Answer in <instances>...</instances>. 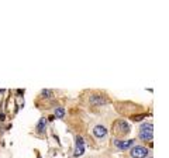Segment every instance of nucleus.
Here are the masks:
<instances>
[{"label":"nucleus","mask_w":169,"mask_h":158,"mask_svg":"<svg viewBox=\"0 0 169 158\" xmlns=\"http://www.w3.org/2000/svg\"><path fill=\"white\" fill-rule=\"evenodd\" d=\"M89 102H90V105H93V106H104V105H107L109 99L104 95L95 93V95H92L90 97H89Z\"/></svg>","instance_id":"nucleus-1"},{"label":"nucleus","mask_w":169,"mask_h":158,"mask_svg":"<svg viewBox=\"0 0 169 158\" xmlns=\"http://www.w3.org/2000/svg\"><path fill=\"white\" fill-rule=\"evenodd\" d=\"M148 155V148L144 146H135L131 148V157L132 158H145Z\"/></svg>","instance_id":"nucleus-2"},{"label":"nucleus","mask_w":169,"mask_h":158,"mask_svg":"<svg viewBox=\"0 0 169 158\" xmlns=\"http://www.w3.org/2000/svg\"><path fill=\"white\" fill-rule=\"evenodd\" d=\"M84 150H86V143H84L83 137H82V136H78V137H76V148H75V151H73V157H80L84 152Z\"/></svg>","instance_id":"nucleus-3"},{"label":"nucleus","mask_w":169,"mask_h":158,"mask_svg":"<svg viewBox=\"0 0 169 158\" xmlns=\"http://www.w3.org/2000/svg\"><path fill=\"white\" fill-rule=\"evenodd\" d=\"M114 146L120 150H128L130 147L134 146V140H114Z\"/></svg>","instance_id":"nucleus-4"},{"label":"nucleus","mask_w":169,"mask_h":158,"mask_svg":"<svg viewBox=\"0 0 169 158\" xmlns=\"http://www.w3.org/2000/svg\"><path fill=\"white\" fill-rule=\"evenodd\" d=\"M116 128H117L118 133L127 134V133H128V131L131 130V126H130V124H128V123H127L125 120H118V121H117V127H116Z\"/></svg>","instance_id":"nucleus-5"},{"label":"nucleus","mask_w":169,"mask_h":158,"mask_svg":"<svg viewBox=\"0 0 169 158\" xmlns=\"http://www.w3.org/2000/svg\"><path fill=\"white\" fill-rule=\"evenodd\" d=\"M93 134H95V137H97V139H103L107 136V128L102 124H97V126H95L93 128Z\"/></svg>","instance_id":"nucleus-6"},{"label":"nucleus","mask_w":169,"mask_h":158,"mask_svg":"<svg viewBox=\"0 0 169 158\" xmlns=\"http://www.w3.org/2000/svg\"><path fill=\"white\" fill-rule=\"evenodd\" d=\"M140 139L144 141H151L152 140V131H141L140 133Z\"/></svg>","instance_id":"nucleus-7"},{"label":"nucleus","mask_w":169,"mask_h":158,"mask_svg":"<svg viewBox=\"0 0 169 158\" xmlns=\"http://www.w3.org/2000/svg\"><path fill=\"white\" fill-rule=\"evenodd\" d=\"M45 124H47V120L45 119H39V121H38V126H37V131L38 133H44L45 131Z\"/></svg>","instance_id":"nucleus-8"},{"label":"nucleus","mask_w":169,"mask_h":158,"mask_svg":"<svg viewBox=\"0 0 169 158\" xmlns=\"http://www.w3.org/2000/svg\"><path fill=\"white\" fill-rule=\"evenodd\" d=\"M55 116L54 117H58V119H62L64 116H65V109L64 107H58V109H55Z\"/></svg>","instance_id":"nucleus-9"},{"label":"nucleus","mask_w":169,"mask_h":158,"mask_svg":"<svg viewBox=\"0 0 169 158\" xmlns=\"http://www.w3.org/2000/svg\"><path fill=\"white\" fill-rule=\"evenodd\" d=\"M152 124L151 123H143L141 124V131H152Z\"/></svg>","instance_id":"nucleus-10"},{"label":"nucleus","mask_w":169,"mask_h":158,"mask_svg":"<svg viewBox=\"0 0 169 158\" xmlns=\"http://www.w3.org/2000/svg\"><path fill=\"white\" fill-rule=\"evenodd\" d=\"M41 95L44 96V97H51V96H52V90H48V89H44Z\"/></svg>","instance_id":"nucleus-11"},{"label":"nucleus","mask_w":169,"mask_h":158,"mask_svg":"<svg viewBox=\"0 0 169 158\" xmlns=\"http://www.w3.org/2000/svg\"><path fill=\"white\" fill-rule=\"evenodd\" d=\"M145 116H148V114H141V116H134V117H132V120L140 121V120H143V119H144V117H145Z\"/></svg>","instance_id":"nucleus-12"},{"label":"nucleus","mask_w":169,"mask_h":158,"mask_svg":"<svg viewBox=\"0 0 169 158\" xmlns=\"http://www.w3.org/2000/svg\"><path fill=\"white\" fill-rule=\"evenodd\" d=\"M145 158H152V157H145Z\"/></svg>","instance_id":"nucleus-13"}]
</instances>
